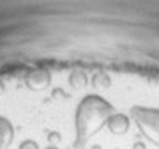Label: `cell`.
I'll list each match as a JSON object with an SVG mask.
<instances>
[{"label":"cell","mask_w":159,"mask_h":149,"mask_svg":"<svg viewBox=\"0 0 159 149\" xmlns=\"http://www.w3.org/2000/svg\"><path fill=\"white\" fill-rule=\"evenodd\" d=\"M115 114L113 107L97 94H89L76 108V147L92 138Z\"/></svg>","instance_id":"1"},{"label":"cell","mask_w":159,"mask_h":149,"mask_svg":"<svg viewBox=\"0 0 159 149\" xmlns=\"http://www.w3.org/2000/svg\"><path fill=\"white\" fill-rule=\"evenodd\" d=\"M131 117L140 128V132L148 138L154 146L159 147V110L147 107H133Z\"/></svg>","instance_id":"2"},{"label":"cell","mask_w":159,"mask_h":149,"mask_svg":"<svg viewBox=\"0 0 159 149\" xmlns=\"http://www.w3.org/2000/svg\"><path fill=\"white\" fill-rule=\"evenodd\" d=\"M25 82H27L29 89H32V91H43V89H46V87L50 85L51 74L46 69H34V71H30L27 74Z\"/></svg>","instance_id":"3"},{"label":"cell","mask_w":159,"mask_h":149,"mask_svg":"<svg viewBox=\"0 0 159 149\" xmlns=\"http://www.w3.org/2000/svg\"><path fill=\"white\" fill-rule=\"evenodd\" d=\"M129 124H131L129 117L124 115V114H113L108 121H106V128H108L110 133H113V135H124V133H127Z\"/></svg>","instance_id":"4"},{"label":"cell","mask_w":159,"mask_h":149,"mask_svg":"<svg viewBox=\"0 0 159 149\" xmlns=\"http://www.w3.org/2000/svg\"><path fill=\"white\" fill-rule=\"evenodd\" d=\"M14 138V128L11 121L0 115V149H7Z\"/></svg>","instance_id":"5"},{"label":"cell","mask_w":159,"mask_h":149,"mask_svg":"<svg viewBox=\"0 0 159 149\" xmlns=\"http://www.w3.org/2000/svg\"><path fill=\"white\" fill-rule=\"evenodd\" d=\"M69 84L73 87H76V89H80V87L87 85V74L83 73V71H73V73L69 74Z\"/></svg>","instance_id":"6"},{"label":"cell","mask_w":159,"mask_h":149,"mask_svg":"<svg viewBox=\"0 0 159 149\" xmlns=\"http://www.w3.org/2000/svg\"><path fill=\"white\" fill-rule=\"evenodd\" d=\"M92 84L96 87H101V89H108L111 85V80H110L108 73H104V71H99V73L94 74V78H92Z\"/></svg>","instance_id":"7"},{"label":"cell","mask_w":159,"mask_h":149,"mask_svg":"<svg viewBox=\"0 0 159 149\" xmlns=\"http://www.w3.org/2000/svg\"><path fill=\"white\" fill-rule=\"evenodd\" d=\"M60 140H62V135H60L58 132H50L48 133V142H50V146H57Z\"/></svg>","instance_id":"8"},{"label":"cell","mask_w":159,"mask_h":149,"mask_svg":"<svg viewBox=\"0 0 159 149\" xmlns=\"http://www.w3.org/2000/svg\"><path fill=\"white\" fill-rule=\"evenodd\" d=\"M18 149H39V144L35 142V140L27 138V140H23V142L20 144V147H18Z\"/></svg>","instance_id":"9"},{"label":"cell","mask_w":159,"mask_h":149,"mask_svg":"<svg viewBox=\"0 0 159 149\" xmlns=\"http://www.w3.org/2000/svg\"><path fill=\"white\" fill-rule=\"evenodd\" d=\"M133 149H147V147H145V142H134Z\"/></svg>","instance_id":"10"},{"label":"cell","mask_w":159,"mask_h":149,"mask_svg":"<svg viewBox=\"0 0 159 149\" xmlns=\"http://www.w3.org/2000/svg\"><path fill=\"white\" fill-rule=\"evenodd\" d=\"M44 149H58L57 146H48V147H44Z\"/></svg>","instance_id":"11"},{"label":"cell","mask_w":159,"mask_h":149,"mask_svg":"<svg viewBox=\"0 0 159 149\" xmlns=\"http://www.w3.org/2000/svg\"><path fill=\"white\" fill-rule=\"evenodd\" d=\"M2 92H4V85H2V84H0V94H2Z\"/></svg>","instance_id":"12"}]
</instances>
